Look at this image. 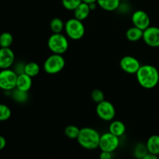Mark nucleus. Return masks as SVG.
Instances as JSON below:
<instances>
[{
    "label": "nucleus",
    "mask_w": 159,
    "mask_h": 159,
    "mask_svg": "<svg viewBox=\"0 0 159 159\" xmlns=\"http://www.w3.org/2000/svg\"><path fill=\"white\" fill-rule=\"evenodd\" d=\"M96 112L97 116L104 121L113 120L116 115L114 106L107 100H103L97 103Z\"/></svg>",
    "instance_id": "6e6552de"
},
{
    "label": "nucleus",
    "mask_w": 159,
    "mask_h": 159,
    "mask_svg": "<svg viewBox=\"0 0 159 159\" xmlns=\"http://www.w3.org/2000/svg\"><path fill=\"white\" fill-rule=\"evenodd\" d=\"M141 63L133 56H124L120 61V67L124 72L130 75H136L141 67Z\"/></svg>",
    "instance_id": "1a4fd4ad"
},
{
    "label": "nucleus",
    "mask_w": 159,
    "mask_h": 159,
    "mask_svg": "<svg viewBox=\"0 0 159 159\" xmlns=\"http://www.w3.org/2000/svg\"><path fill=\"white\" fill-rule=\"evenodd\" d=\"M121 2H127V1H129V0H120Z\"/></svg>",
    "instance_id": "473e14b6"
},
{
    "label": "nucleus",
    "mask_w": 159,
    "mask_h": 159,
    "mask_svg": "<svg viewBox=\"0 0 159 159\" xmlns=\"http://www.w3.org/2000/svg\"><path fill=\"white\" fill-rule=\"evenodd\" d=\"M65 31L70 39L74 40H80L85 33V28L82 20L71 18L65 23Z\"/></svg>",
    "instance_id": "20e7f679"
},
{
    "label": "nucleus",
    "mask_w": 159,
    "mask_h": 159,
    "mask_svg": "<svg viewBox=\"0 0 159 159\" xmlns=\"http://www.w3.org/2000/svg\"><path fill=\"white\" fill-rule=\"evenodd\" d=\"M131 21L133 26L140 28L142 30L150 26L151 20L148 14L143 10H137L132 14Z\"/></svg>",
    "instance_id": "9b49d317"
},
{
    "label": "nucleus",
    "mask_w": 159,
    "mask_h": 159,
    "mask_svg": "<svg viewBox=\"0 0 159 159\" xmlns=\"http://www.w3.org/2000/svg\"><path fill=\"white\" fill-rule=\"evenodd\" d=\"M148 153V150L146 144L140 143L137 144L134 149V155L135 158L138 159H144Z\"/></svg>",
    "instance_id": "412c9836"
},
{
    "label": "nucleus",
    "mask_w": 159,
    "mask_h": 159,
    "mask_svg": "<svg viewBox=\"0 0 159 159\" xmlns=\"http://www.w3.org/2000/svg\"><path fill=\"white\" fill-rule=\"evenodd\" d=\"M80 132V129L75 125H68L65 129V136L70 139H77Z\"/></svg>",
    "instance_id": "b1692460"
},
{
    "label": "nucleus",
    "mask_w": 159,
    "mask_h": 159,
    "mask_svg": "<svg viewBox=\"0 0 159 159\" xmlns=\"http://www.w3.org/2000/svg\"><path fill=\"white\" fill-rule=\"evenodd\" d=\"M28 92H23L18 89L12 90V97L15 101L18 102H25L28 99Z\"/></svg>",
    "instance_id": "5701e85b"
},
{
    "label": "nucleus",
    "mask_w": 159,
    "mask_h": 159,
    "mask_svg": "<svg viewBox=\"0 0 159 159\" xmlns=\"http://www.w3.org/2000/svg\"><path fill=\"white\" fill-rule=\"evenodd\" d=\"M82 0H61L62 6L67 10L74 11L75 9L80 4Z\"/></svg>",
    "instance_id": "a878e982"
},
{
    "label": "nucleus",
    "mask_w": 159,
    "mask_h": 159,
    "mask_svg": "<svg viewBox=\"0 0 159 159\" xmlns=\"http://www.w3.org/2000/svg\"><path fill=\"white\" fill-rule=\"evenodd\" d=\"M18 74L10 68L0 71V89L3 91L12 92L16 87Z\"/></svg>",
    "instance_id": "423d86ee"
},
{
    "label": "nucleus",
    "mask_w": 159,
    "mask_h": 159,
    "mask_svg": "<svg viewBox=\"0 0 159 159\" xmlns=\"http://www.w3.org/2000/svg\"><path fill=\"white\" fill-rule=\"evenodd\" d=\"M112 152H104V151H102L99 155V158L101 159H110L112 158L113 155H112Z\"/></svg>",
    "instance_id": "cd10ccee"
},
{
    "label": "nucleus",
    "mask_w": 159,
    "mask_h": 159,
    "mask_svg": "<svg viewBox=\"0 0 159 159\" xmlns=\"http://www.w3.org/2000/svg\"><path fill=\"white\" fill-rule=\"evenodd\" d=\"M89 8L90 9L92 10H95V9H96V6H97V2H92V3H89Z\"/></svg>",
    "instance_id": "7c9ffc66"
},
{
    "label": "nucleus",
    "mask_w": 159,
    "mask_h": 159,
    "mask_svg": "<svg viewBox=\"0 0 159 159\" xmlns=\"http://www.w3.org/2000/svg\"><path fill=\"white\" fill-rule=\"evenodd\" d=\"M119 137L113 134L110 132L103 134L100 136L99 148L101 151L112 152L116 150L120 145Z\"/></svg>",
    "instance_id": "0eeeda50"
},
{
    "label": "nucleus",
    "mask_w": 159,
    "mask_h": 159,
    "mask_svg": "<svg viewBox=\"0 0 159 159\" xmlns=\"http://www.w3.org/2000/svg\"><path fill=\"white\" fill-rule=\"evenodd\" d=\"M69 43L66 36L60 34H54L50 36L48 40V47L53 54H63L68 51Z\"/></svg>",
    "instance_id": "7ed1b4c3"
},
{
    "label": "nucleus",
    "mask_w": 159,
    "mask_h": 159,
    "mask_svg": "<svg viewBox=\"0 0 159 159\" xmlns=\"http://www.w3.org/2000/svg\"><path fill=\"white\" fill-rule=\"evenodd\" d=\"M136 77L139 85L146 89L155 88L159 82L158 69L151 65H141L136 73Z\"/></svg>",
    "instance_id": "f257e3e1"
},
{
    "label": "nucleus",
    "mask_w": 159,
    "mask_h": 159,
    "mask_svg": "<svg viewBox=\"0 0 159 159\" xmlns=\"http://www.w3.org/2000/svg\"><path fill=\"white\" fill-rule=\"evenodd\" d=\"M120 2V0H97L98 6L107 12L117 10Z\"/></svg>",
    "instance_id": "2eb2a0df"
},
{
    "label": "nucleus",
    "mask_w": 159,
    "mask_h": 159,
    "mask_svg": "<svg viewBox=\"0 0 159 159\" xmlns=\"http://www.w3.org/2000/svg\"><path fill=\"white\" fill-rule=\"evenodd\" d=\"M82 2L89 4V3H92V2H97V0H82Z\"/></svg>",
    "instance_id": "2f4dec72"
},
{
    "label": "nucleus",
    "mask_w": 159,
    "mask_h": 159,
    "mask_svg": "<svg viewBox=\"0 0 159 159\" xmlns=\"http://www.w3.org/2000/svg\"><path fill=\"white\" fill-rule=\"evenodd\" d=\"M146 146L149 153L154 154L155 155H159V135H152L148 139L146 142Z\"/></svg>",
    "instance_id": "f3484780"
},
{
    "label": "nucleus",
    "mask_w": 159,
    "mask_h": 159,
    "mask_svg": "<svg viewBox=\"0 0 159 159\" xmlns=\"http://www.w3.org/2000/svg\"><path fill=\"white\" fill-rule=\"evenodd\" d=\"M99 132L92 127H83L80 129L77 141L81 147L86 150H95L98 148L100 141Z\"/></svg>",
    "instance_id": "f03ea898"
},
{
    "label": "nucleus",
    "mask_w": 159,
    "mask_h": 159,
    "mask_svg": "<svg viewBox=\"0 0 159 159\" xmlns=\"http://www.w3.org/2000/svg\"><path fill=\"white\" fill-rule=\"evenodd\" d=\"M125 124H124V122L120 120L112 121L111 124H110V127H109V132L116 135V136L119 137V138L122 137L125 134Z\"/></svg>",
    "instance_id": "dca6fc26"
},
{
    "label": "nucleus",
    "mask_w": 159,
    "mask_h": 159,
    "mask_svg": "<svg viewBox=\"0 0 159 159\" xmlns=\"http://www.w3.org/2000/svg\"><path fill=\"white\" fill-rule=\"evenodd\" d=\"M143 40L152 48L159 47V28L157 26H148L143 33Z\"/></svg>",
    "instance_id": "9d476101"
},
{
    "label": "nucleus",
    "mask_w": 159,
    "mask_h": 159,
    "mask_svg": "<svg viewBox=\"0 0 159 159\" xmlns=\"http://www.w3.org/2000/svg\"><path fill=\"white\" fill-rule=\"evenodd\" d=\"M12 116V111L8 106L0 103V122L6 121Z\"/></svg>",
    "instance_id": "393cba45"
},
{
    "label": "nucleus",
    "mask_w": 159,
    "mask_h": 159,
    "mask_svg": "<svg viewBox=\"0 0 159 159\" xmlns=\"http://www.w3.org/2000/svg\"><path fill=\"white\" fill-rule=\"evenodd\" d=\"M13 42V37L9 32L0 34V48H10Z\"/></svg>",
    "instance_id": "4be33fe9"
},
{
    "label": "nucleus",
    "mask_w": 159,
    "mask_h": 159,
    "mask_svg": "<svg viewBox=\"0 0 159 159\" xmlns=\"http://www.w3.org/2000/svg\"><path fill=\"white\" fill-rule=\"evenodd\" d=\"M50 28L54 34H60L65 30V23L60 18H54L50 23Z\"/></svg>",
    "instance_id": "aec40b11"
},
{
    "label": "nucleus",
    "mask_w": 159,
    "mask_h": 159,
    "mask_svg": "<svg viewBox=\"0 0 159 159\" xmlns=\"http://www.w3.org/2000/svg\"><path fill=\"white\" fill-rule=\"evenodd\" d=\"M91 97L92 99L96 103H99V102L105 100V96H104L103 92L100 89H94L92 92Z\"/></svg>",
    "instance_id": "bb28decb"
},
{
    "label": "nucleus",
    "mask_w": 159,
    "mask_h": 159,
    "mask_svg": "<svg viewBox=\"0 0 159 159\" xmlns=\"http://www.w3.org/2000/svg\"><path fill=\"white\" fill-rule=\"evenodd\" d=\"M6 146V140L4 137L0 135V151L4 149Z\"/></svg>",
    "instance_id": "c85d7f7f"
},
{
    "label": "nucleus",
    "mask_w": 159,
    "mask_h": 159,
    "mask_svg": "<svg viewBox=\"0 0 159 159\" xmlns=\"http://www.w3.org/2000/svg\"><path fill=\"white\" fill-rule=\"evenodd\" d=\"M65 66V60L62 54H53L45 60L43 70L47 74L55 75L61 72Z\"/></svg>",
    "instance_id": "39448f33"
},
{
    "label": "nucleus",
    "mask_w": 159,
    "mask_h": 159,
    "mask_svg": "<svg viewBox=\"0 0 159 159\" xmlns=\"http://www.w3.org/2000/svg\"><path fill=\"white\" fill-rule=\"evenodd\" d=\"M15 61V54L10 48H0V69L10 68Z\"/></svg>",
    "instance_id": "f8f14e48"
},
{
    "label": "nucleus",
    "mask_w": 159,
    "mask_h": 159,
    "mask_svg": "<svg viewBox=\"0 0 159 159\" xmlns=\"http://www.w3.org/2000/svg\"><path fill=\"white\" fill-rule=\"evenodd\" d=\"M32 77L24 72L18 75L16 88L23 92H29L32 87Z\"/></svg>",
    "instance_id": "ddd939ff"
},
{
    "label": "nucleus",
    "mask_w": 159,
    "mask_h": 159,
    "mask_svg": "<svg viewBox=\"0 0 159 159\" xmlns=\"http://www.w3.org/2000/svg\"><path fill=\"white\" fill-rule=\"evenodd\" d=\"M143 33H144V30L137 26H133L127 30L126 37L129 41L137 42L143 38Z\"/></svg>",
    "instance_id": "a211bd4d"
},
{
    "label": "nucleus",
    "mask_w": 159,
    "mask_h": 159,
    "mask_svg": "<svg viewBox=\"0 0 159 159\" xmlns=\"http://www.w3.org/2000/svg\"><path fill=\"white\" fill-rule=\"evenodd\" d=\"M157 158H158V155H154V154L149 153V152L145 155V157L144 158V159H157Z\"/></svg>",
    "instance_id": "c756f323"
},
{
    "label": "nucleus",
    "mask_w": 159,
    "mask_h": 159,
    "mask_svg": "<svg viewBox=\"0 0 159 159\" xmlns=\"http://www.w3.org/2000/svg\"><path fill=\"white\" fill-rule=\"evenodd\" d=\"M74 12V17L75 18L78 19L79 20H85V19L88 18L89 16L91 9L89 8V5L86 2H82L75 9Z\"/></svg>",
    "instance_id": "4468645a"
},
{
    "label": "nucleus",
    "mask_w": 159,
    "mask_h": 159,
    "mask_svg": "<svg viewBox=\"0 0 159 159\" xmlns=\"http://www.w3.org/2000/svg\"><path fill=\"white\" fill-rule=\"evenodd\" d=\"M40 68L39 65L36 62H29L25 64L24 73L30 75V77H35L40 73Z\"/></svg>",
    "instance_id": "6ab92c4d"
},
{
    "label": "nucleus",
    "mask_w": 159,
    "mask_h": 159,
    "mask_svg": "<svg viewBox=\"0 0 159 159\" xmlns=\"http://www.w3.org/2000/svg\"><path fill=\"white\" fill-rule=\"evenodd\" d=\"M158 158H159V155H158Z\"/></svg>",
    "instance_id": "72a5a7b5"
}]
</instances>
